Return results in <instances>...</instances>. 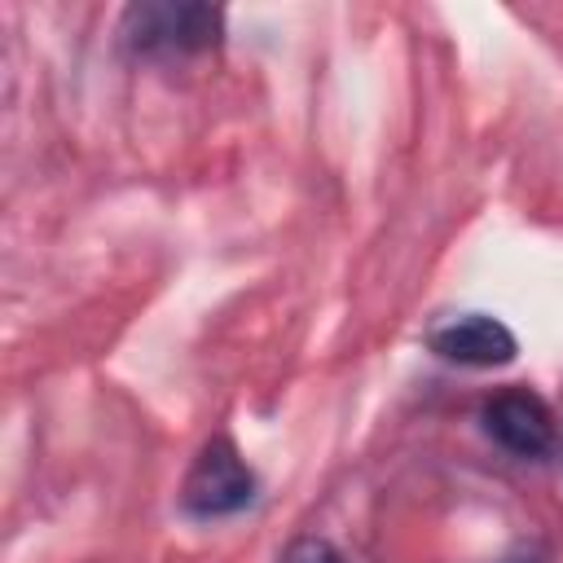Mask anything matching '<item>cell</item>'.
<instances>
[{
	"instance_id": "1",
	"label": "cell",
	"mask_w": 563,
	"mask_h": 563,
	"mask_svg": "<svg viewBox=\"0 0 563 563\" xmlns=\"http://www.w3.org/2000/svg\"><path fill=\"white\" fill-rule=\"evenodd\" d=\"M224 13L211 4H132L123 13V44L141 57H185L216 48Z\"/></svg>"
},
{
	"instance_id": "2",
	"label": "cell",
	"mask_w": 563,
	"mask_h": 563,
	"mask_svg": "<svg viewBox=\"0 0 563 563\" xmlns=\"http://www.w3.org/2000/svg\"><path fill=\"white\" fill-rule=\"evenodd\" d=\"M251 497H255V475L242 462V453L224 435L207 440L185 475L180 506L194 519H220V515H238L242 506H251Z\"/></svg>"
},
{
	"instance_id": "3",
	"label": "cell",
	"mask_w": 563,
	"mask_h": 563,
	"mask_svg": "<svg viewBox=\"0 0 563 563\" xmlns=\"http://www.w3.org/2000/svg\"><path fill=\"white\" fill-rule=\"evenodd\" d=\"M427 343L435 356H444L449 365H466V369H497V365H510L519 352L515 334L497 317H484V312H462L435 325Z\"/></svg>"
},
{
	"instance_id": "4",
	"label": "cell",
	"mask_w": 563,
	"mask_h": 563,
	"mask_svg": "<svg viewBox=\"0 0 563 563\" xmlns=\"http://www.w3.org/2000/svg\"><path fill=\"white\" fill-rule=\"evenodd\" d=\"M484 431L515 457H545L554 449V418L532 391H497L484 405Z\"/></svg>"
},
{
	"instance_id": "5",
	"label": "cell",
	"mask_w": 563,
	"mask_h": 563,
	"mask_svg": "<svg viewBox=\"0 0 563 563\" xmlns=\"http://www.w3.org/2000/svg\"><path fill=\"white\" fill-rule=\"evenodd\" d=\"M282 563H347V559H343L339 545H330L325 537H299V541L286 545Z\"/></svg>"
},
{
	"instance_id": "6",
	"label": "cell",
	"mask_w": 563,
	"mask_h": 563,
	"mask_svg": "<svg viewBox=\"0 0 563 563\" xmlns=\"http://www.w3.org/2000/svg\"><path fill=\"white\" fill-rule=\"evenodd\" d=\"M506 563H537L532 554H515V559H506Z\"/></svg>"
}]
</instances>
